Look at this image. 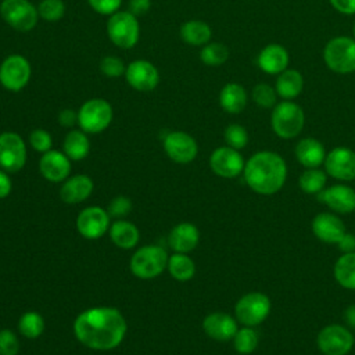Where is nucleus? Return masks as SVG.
<instances>
[{"label":"nucleus","instance_id":"obj_49","mask_svg":"<svg viewBox=\"0 0 355 355\" xmlns=\"http://www.w3.org/2000/svg\"><path fill=\"white\" fill-rule=\"evenodd\" d=\"M12 184L8 173L0 168V200L6 198L11 193Z\"/></svg>","mask_w":355,"mask_h":355},{"label":"nucleus","instance_id":"obj_46","mask_svg":"<svg viewBox=\"0 0 355 355\" xmlns=\"http://www.w3.org/2000/svg\"><path fill=\"white\" fill-rule=\"evenodd\" d=\"M58 123L65 126V128H71L75 123H78V112H75L73 110L65 108L58 114Z\"/></svg>","mask_w":355,"mask_h":355},{"label":"nucleus","instance_id":"obj_5","mask_svg":"<svg viewBox=\"0 0 355 355\" xmlns=\"http://www.w3.org/2000/svg\"><path fill=\"white\" fill-rule=\"evenodd\" d=\"M166 251L155 244L136 250L130 258V272L139 279H153L162 273L168 265Z\"/></svg>","mask_w":355,"mask_h":355},{"label":"nucleus","instance_id":"obj_11","mask_svg":"<svg viewBox=\"0 0 355 355\" xmlns=\"http://www.w3.org/2000/svg\"><path fill=\"white\" fill-rule=\"evenodd\" d=\"M31 79V64L21 54H11L0 64V83L10 92L22 90Z\"/></svg>","mask_w":355,"mask_h":355},{"label":"nucleus","instance_id":"obj_18","mask_svg":"<svg viewBox=\"0 0 355 355\" xmlns=\"http://www.w3.org/2000/svg\"><path fill=\"white\" fill-rule=\"evenodd\" d=\"M318 200L338 214L355 211V190L347 184H333L318 194Z\"/></svg>","mask_w":355,"mask_h":355},{"label":"nucleus","instance_id":"obj_17","mask_svg":"<svg viewBox=\"0 0 355 355\" xmlns=\"http://www.w3.org/2000/svg\"><path fill=\"white\" fill-rule=\"evenodd\" d=\"M126 82L139 92H151L159 82L158 69L146 60L132 61L125 71Z\"/></svg>","mask_w":355,"mask_h":355},{"label":"nucleus","instance_id":"obj_50","mask_svg":"<svg viewBox=\"0 0 355 355\" xmlns=\"http://www.w3.org/2000/svg\"><path fill=\"white\" fill-rule=\"evenodd\" d=\"M343 318H344L347 326H349L351 329H355V304H351L344 309Z\"/></svg>","mask_w":355,"mask_h":355},{"label":"nucleus","instance_id":"obj_7","mask_svg":"<svg viewBox=\"0 0 355 355\" xmlns=\"http://www.w3.org/2000/svg\"><path fill=\"white\" fill-rule=\"evenodd\" d=\"M112 121V107L104 98H90L78 111V125L86 133H100Z\"/></svg>","mask_w":355,"mask_h":355},{"label":"nucleus","instance_id":"obj_32","mask_svg":"<svg viewBox=\"0 0 355 355\" xmlns=\"http://www.w3.org/2000/svg\"><path fill=\"white\" fill-rule=\"evenodd\" d=\"M166 269L171 276L179 282H187L196 273V265L193 259L187 254L182 252H175L168 258Z\"/></svg>","mask_w":355,"mask_h":355},{"label":"nucleus","instance_id":"obj_4","mask_svg":"<svg viewBox=\"0 0 355 355\" xmlns=\"http://www.w3.org/2000/svg\"><path fill=\"white\" fill-rule=\"evenodd\" d=\"M323 60L327 68L336 73L355 72V39L336 36L323 49Z\"/></svg>","mask_w":355,"mask_h":355},{"label":"nucleus","instance_id":"obj_30","mask_svg":"<svg viewBox=\"0 0 355 355\" xmlns=\"http://www.w3.org/2000/svg\"><path fill=\"white\" fill-rule=\"evenodd\" d=\"M64 153L71 161H80L87 157L90 151V141L86 136V132L69 130L64 139Z\"/></svg>","mask_w":355,"mask_h":355},{"label":"nucleus","instance_id":"obj_2","mask_svg":"<svg viewBox=\"0 0 355 355\" xmlns=\"http://www.w3.org/2000/svg\"><path fill=\"white\" fill-rule=\"evenodd\" d=\"M244 180L258 194L277 193L287 178V165L282 155L273 151H258L244 165Z\"/></svg>","mask_w":355,"mask_h":355},{"label":"nucleus","instance_id":"obj_48","mask_svg":"<svg viewBox=\"0 0 355 355\" xmlns=\"http://www.w3.org/2000/svg\"><path fill=\"white\" fill-rule=\"evenodd\" d=\"M338 248L343 251V254L345 252H354L355 251V236L352 233H344V236L340 239V241L337 243Z\"/></svg>","mask_w":355,"mask_h":355},{"label":"nucleus","instance_id":"obj_31","mask_svg":"<svg viewBox=\"0 0 355 355\" xmlns=\"http://www.w3.org/2000/svg\"><path fill=\"white\" fill-rule=\"evenodd\" d=\"M337 283L348 290H355V251L343 254L334 265Z\"/></svg>","mask_w":355,"mask_h":355},{"label":"nucleus","instance_id":"obj_6","mask_svg":"<svg viewBox=\"0 0 355 355\" xmlns=\"http://www.w3.org/2000/svg\"><path fill=\"white\" fill-rule=\"evenodd\" d=\"M107 33L110 40L121 49H132L140 35L137 17L130 11H116L110 15L107 22Z\"/></svg>","mask_w":355,"mask_h":355},{"label":"nucleus","instance_id":"obj_3","mask_svg":"<svg viewBox=\"0 0 355 355\" xmlns=\"http://www.w3.org/2000/svg\"><path fill=\"white\" fill-rule=\"evenodd\" d=\"M304 123V110L293 100H283L272 108L270 125L273 132L282 139L297 137L301 133Z\"/></svg>","mask_w":355,"mask_h":355},{"label":"nucleus","instance_id":"obj_14","mask_svg":"<svg viewBox=\"0 0 355 355\" xmlns=\"http://www.w3.org/2000/svg\"><path fill=\"white\" fill-rule=\"evenodd\" d=\"M164 150L166 155L178 164L191 162L198 153L197 141L186 132H169L164 139Z\"/></svg>","mask_w":355,"mask_h":355},{"label":"nucleus","instance_id":"obj_29","mask_svg":"<svg viewBox=\"0 0 355 355\" xmlns=\"http://www.w3.org/2000/svg\"><path fill=\"white\" fill-rule=\"evenodd\" d=\"M212 31L209 25L200 19H191L180 26V37L190 46H204L209 43Z\"/></svg>","mask_w":355,"mask_h":355},{"label":"nucleus","instance_id":"obj_15","mask_svg":"<svg viewBox=\"0 0 355 355\" xmlns=\"http://www.w3.org/2000/svg\"><path fill=\"white\" fill-rule=\"evenodd\" d=\"M244 159L239 150L229 146L218 147L209 157V166L212 172L220 178H236L244 171Z\"/></svg>","mask_w":355,"mask_h":355},{"label":"nucleus","instance_id":"obj_22","mask_svg":"<svg viewBox=\"0 0 355 355\" xmlns=\"http://www.w3.org/2000/svg\"><path fill=\"white\" fill-rule=\"evenodd\" d=\"M202 329L216 341H229L234 337L237 331V322L233 316L225 312H212L202 320Z\"/></svg>","mask_w":355,"mask_h":355},{"label":"nucleus","instance_id":"obj_45","mask_svg":"<svg viewBox=\"0 0 355 355\" xmlns=\"http://www.w3.org/2000/svg\"><path fill=\"white\" fill-rule=\"evenodd\" d=\"M333 8L341 14L352 15L355 14V0H329Z\"/></svg>","mask_w":355,"mask_h":355},{"label":"nucleus","instance_id":"obj_39","mask_svg":"<svg viewBox=\"0 0 355 355\" xmlns=\"http://www.w3.org/2000/svg\"><path fill=\"white\" fill-rule=\"evenodd\" d=\"M223 137L226 144L234 150H241L248 143V133L245 128L239 123H230L229 126H226Z\"/></svg>","mask_w":355,"mask_h":355},{"label":"nucleus","instance_id":"obj_34","mask_svg":"<svg viewBox=\"0 0 355 355\" xmlns=\"http://www.w3.org/2000/svg\"><path fill=\"white\" fill-rule=\"evenodd\" d=\"M301 190L306 194H318L326 184V173L318 168H306L298 179Z\"/></svg>","mask_w":355,"mask_h":355},{"label":"nucleus","instance_id":"obj_35","mask_svg":"<svg viewBox=\"0 0 355 355\" xmlns=\"http://www.w3.org/2000/svg\"><path fill=\"white\" fill-rule=\"evenodd\" d=\"M201 61L208 67H219L229 58V49L223 43L212 42L202 46L200 53Z\"/></svg>","mask_w":355,"mask_h":355},{"label":"nucleus","instance_id":"obj_9","mask_svg":"<svg viewBox=\"0 0 355 355\" xmlns=\"http://www.w3.org/2000/svg\"><path fill=\"white\" fill-rule=\"evenodd\" d=\"M270 312V300L259 291L244 294L234 306L236 319L244 326H257L262 323Z\"/></svg>","mask_w":355,"mask_h":355},{"label":"nucleus","instance_id":"obj_42","mask_svg":"<svg viewBox=\"0 0 355 355\" xmlns=\"http://www.w3.org/2000/svg\"><path fill=\"white\" fill-rule=\"evenodd\" d=\"M19 351V341L15 333L10 329L0 330V355H17Z\"/></svg>","mask_w":355,"mask_h":355},{"label":"nucleus","instance_id":"obj_43","mask_svg":"<svg viewBox=\"0 0 355 355\" xmlns=\"http://www.w3.org/2000/svg\"><path fill=\"white\" fill-rule=\"evenodd\" d=\"M130 209H132V201L125 196H116L111 200L107 212L110 214V216L122 219L130 212Z\"/></svg>","mask_w":355,"mask_h":355},{"label":"nucleus","instance_id":"obj_36","mask_svg":"<svg viewBox=\"0 0 355 355\" xmlns=\"http://www.w3.org/2000/svg\"><path fill=\"white\" fill-rule=\"evenodd\" d=\"M232 340H233L234 349L241 355H248V354L254 352V349L258 345V334L250 326L237 329V331Z\"/></svg>","mask_w":355,"mask_h":355},{"label":"nucleus","instance_id":"obj_20","mask_svg":"<svg viewBox=\"0 0 355 355\" xmlns=\"http://www.w3.org/2000/svg\"><path fill=\"white\" fill-rule=\"evenodd\" d=\"M257 64L262 72L269 75H279L288 68L290 54L284 46L270 43L259 51L257 57Z\"/></svg>","mask_w":355,"mask_h":355},{"label":"nucleus","instance_id":"obj_37","mask_svg":"<svg viewBox=\"0 0 355 355\" xmlns=\"http://www.w3.org/2000/svg\"><path fill=\"white\" fill-rule=\"evenodd\" d=\"M254 103L261 108H273L277 104L276 89L268 83H258L251 92Z\"/></svg>","mask_w":355,"mask_h":355},{"label":"nucleus","instance_id":"obj_26","mask_svg":"<svg viewBox=\"0 0 355 355\" xmlns=\"http://www.w3.org/2000/svg\"><path fill=\"white\" fill-rule=\"evenodd\" d=\"M275 89L279 97L283 100H293L298 97L304 89L302 73L297 69L287 68L277 75Z\"/></svg>","mask_w":355,"mask_h":355},{"label":"nucleus","instance_id":"obj_12","mask_svg":"<svg viewBox=\"0 0 355 355\" xmlns=\"http://www.w3.org/2000/svg\"><path fill=\"white\" fill-rule=\"evenodd\" d=\"M352 333L341 324L324 326L316 338L318 348L324 355H347L354 347Z\"/></svg>","mask_w":355,"mask_h":355},{"label":"nucleus","instance_id":"obj_13","mask_svg":"<svg viewBox=\"0 0 355 355\" xmlns=\"http://www.w3.org/2000/svg\"><path fill=\"white\" fill-rule=\"evenodd\" d=\"M110 226V214L97 205L83 208L76 218V229L79 234L89 240L103 237Z\"/></svg>","mask_w":355,"mask_h":355},{"label":"nucleus","instance_id":"obj_25","mask_svg":"<svg viewBox=\"0 0 355 355\" xmlns=\"http://www.w3.org/2000/svg\"><path fill=\"white\" fill-rule=\"evenodd\" d=\"M295 158L305 168H318L324 162L326 151L323 144L313 137H304L295 146Z\"/></svg>","mask_w":355,"mask_h":355},{"label":"nucleus","instance_id":"obj_28","mask_svg":"<svg viewBox=\"0 0 355 355\" xmlns=\"http://www.w3.org/2000/svg\"><path fill=\"white\" fill-rule=\"evenodd\" d=\"M219 104L227 114H240L247 105V92L236 82L226 83L219 93Z\"/></svg>","mask_w":355,"mask_h":355},{"label":"nucleus","instance_id":"obj_24","mask_svg":"<svg viewBox=\"0 0 355 355\" xmlns=\"http://www.w3.org/2000/svg\"><path fill=\"white\" fill-rule=\"evenodd\" d=\"M93 187V180L87 175H73L64 180L60 197L65 204H78L89 198Z\"/></svg>","mask_w":355,"mask_h":355},{"label":"nucleus","instance_id":"obj_40","mask_svg":"<svg viewBox=\"0 0 355 355\" xmlns=\"http://www.w3.org/2000/svg\"><path fill=\"white\" fill-rule=\"evenodd\" d=\"M29 144L37 153H47L49 150H51L53 139L47 130L35 129L29 135Z\"/></svg>","mask_w":355,"mask_h":355},{"label":"nucleus","instance_id":"obj_8","mask_svg":"<svg viewBox=\"0 0 355 355\" xmlns=\"http://www.w3.org/2000/svg\"><path fill=\"white\" fill-rule=\"evenodd\" d=\"M3 21L19 32H28L37 24V8L29 0H3L0 3Z\"/></svg>","mask_w":355,"mask_h":355},{"label":"nucleus","instance_id":"obj_51","mask_svg":"<svg viewBox=\"0 0 355 355\" xmlns=\"http://www.w3.org/2000/svg\"><path fill=\"white\" fill-rule=\"evenodd\" d=\"M352 31H354V39H355V24H354V28H352Z\"/></svg>","mask_w":355,"mask_h":355},{"label":"nucleus","instance_id":"obj_16","mask_svg":"<svg viewBox=\"0 0 355 355\" xmlns=\"http://www.w3.org/2000/svg\"><path fill=\"white\" fill-rule=\"evenodd\" d=\"M324 169L334 179L349 182L355 179V151L348 147H336L324 158Z\"/></svg>","mask_w":355,"mask_h":355},{"label":"nucleus","instance_id":"obj_1","mask_svg":"<svg viewBox=\"0 0 355 355\" xmlns=\"http://www.w3.org/2000/svg\"><path fill=\"white\" fill-rule=\"evenodd\" d=\"M128 323L112 306H94L80 312L73 322V334L80 344L96 351L116 348L125 338Z\"/></svg>","mask_w":355,"mask_h":355},{"label":"nucleus","instance_id":"obj_27","mask_svg":"<svg viewBox=\"0 0 355 355\" xmlns=\"http://www.w3.org/2000/svg\"><path fill=\"white\" fill-rule=\"evenodd\" d=\"M111 241L122 250H130L136 247L139 243V229L135 223L125 220V219H116L108 229Z\"/></svg>","mask_w":355,"mask_h":355},{"label":"nucleus","instance_id":"obj_41","mask_svg":"<svg viewBox=\"0 0 355 355\" xmlns=\"http://www.w3.org/2000/svg\"><path fill=\"white\" fill-rule=\"evenodd\" d=\"M100 69L105 76L116 78V76H121L125 73L126 67L121 58L114 57V55H107L101 60Z\"/></svg>","mask_w":355,"mask_h":355},{"label":"nucleus","instance_id":"obj_21","mask_svg":"<svg viewBox=\"0 0 355 355\" xmlns=\"http://www.w3.org/2000/svg\"><path fill=\"white\" fill-rule=\"evenodd\" d=\"M312 232L320 241L337 244L345 233V225L334 214L322 212L313 218Z\"/></svg>","mask_w":355,"mask_h":355},{"label":"nucleus","instance_id":"obj_44","mask_svg":"<svg viewBox=\"0 0 355 355\" xmlns=\"http://www.w3.org/2000/svg\"><path fill=\"white\" fill-rule=\"evenodd\" d=\"M89 6L101 15H112L121 7L122 0H87Z\"/></svg>","mask_w":355,"mask_h":355},{"label":"nucleus","instance_id":"obj_23","mask_svg":"<svg viewBox=\"0 0 355 355\" xmlns=\"http://www.w3.org/2000/svg\"><path fill=\"white\" fill-rule=\"evenodd\" d=\"M200 241V232L196 225L190 222H182L172 227L168 236V244L175 252L189 254Z\"/></svg>","mask_w":355,"mask_h":355},{"label":"nucleus","instance_id":"obj_19","mask_svg":"<svg viewBox=\"0 0 355 355\" xmlns=\"http://www.w3.org/2000/svg\"><path fill=\"white\" fill-rule=\"evenodd\" d=\"M39 171L42 176L53 183L65 180L71 172V159L65 153L57 150H49L43 153L39 161Z\"/></svg>","mask_w":355,"mask_h":355},{"label":"nucleus","instance_id":"obj_33","mask_svg":"<svg viewBox=\"0 0 355 355\" xmlns=\"http://www.w3.org/2000/svg\"><path fill=\"white\" fill-rule=\"evenodd\" d=\"M18 330L26 338H36L44 330V319L39 312L28 311L21 315L18 320Z\"/></svg>","mask_w":355,"mask_h":355},{"label":"nucleus","instance_id":"obj_10","mask_svg":"<svg viewBox=\"0 0 355 355\" xmlns=\"http://www.w3.org/2000/svg\"><path fill=\"white\" fill-rule=\"evenodd\" d=\"M26 144L15 132L0 133V168L7 173H15L25 166Z\"/></svg>","mask_w":355,"mask_h":355},{"label":"nucleus","instance_id":"obj_47","mask_svg":"<svg viewBox=\"0 0 355 355\" xmlns=\"http://www.w3.org/2000/svg\"><path fill=\"white\" fill-rule=\"evenodd\" d=\"M150 7H151L150 0H130L129 1V11L136 17L146 14Z\"/></svg>","mask_w":355,"mask_h":355},{"label":"nucleus","instance_id":"obj_38","mask_svg":"<svg viewBox=\"0 0 355 355\" xmlns=\"http://www.w3.org/2000/svg\"><path fill=\"white\" fill-rule=\"evenodd\" d=\"M39 17L44 21L55 22L65 14V4L62 0H42L37 6Z\"/></svg>","mask_w":355,"mask_h":355}]
</instances>
